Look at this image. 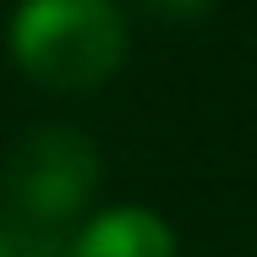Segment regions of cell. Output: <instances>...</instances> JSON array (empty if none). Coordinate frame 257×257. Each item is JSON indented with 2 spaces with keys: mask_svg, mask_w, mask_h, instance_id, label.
<instances>
[{
  "mask_svg": "<svg viewBox=\"0 0 257 257\" xmlns=\"http://www.w3.org/2000/svg\"><path fill=\"white\" fill-rule=\"evenodd\" d=\"M11 60L50 93L104 88L126 60V17L115 0H22L11 11Z\"/></svg>",
  "mask_w": 257,
  "mask_h": 257,
  "instance_id": "1",
  "label": "cell"
},
{
  "mask_svg": "<svg viewBox=\"0 0 257 257\" xmlns=\"http://www.w3.org/2000/svg\"><path fill=\"white\" fill-rule=\"evenodd\" d=\"M104 181L99 148L71 126H33L6 159V203L33 224H71Z\"/></svg>",
  "mask_w": 257,
  "mask_h": 257,
  "instance_id": "2",
  "label": "cell"
},
{
  "mask_svg": "<svg viewBox=\"0 0 257 257\" xmlns=\"http://www.w3.org/2000/svg\"><path fill=\"white\" fill-rule=\"evenodd\" d=\"M71 257H181L175 230L154 208H104L77 230Z\"/></svg>",
  "mask_w": 257,
  "mask_h": 257,
  "instance_id": "3",
  "label": "cell"
},
{
  "mask_svg": "<svg viewBox=\"0 0 257 257\" xmlns=\"http://www.w3.org/2000/svg\"><path fill=\"white\" fill-rule=\"evenodd\" d=\"M0 257H17V252H11V235H6V230H0Z\"/></svg>",
  "mask_w": 257,
  "mask_h": 257,
  "instance_id": "5",
  "label": "cell"
},
{
  "mask_svg": "<svg viewBox=\"0 0 257 257\" xmlns=\"http://www.w3.org/2000/svg\"><path fill=\"white\" fill-rule=\"evenodd\" d=\"M154 11H164V17H197V11H208V0H148Z\"/></svg>",
  "mask_w": 257,
  "mask_h": 257,
  "instance_id": "4",
  "label": "cell"
}]
</instances>
